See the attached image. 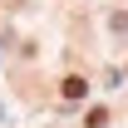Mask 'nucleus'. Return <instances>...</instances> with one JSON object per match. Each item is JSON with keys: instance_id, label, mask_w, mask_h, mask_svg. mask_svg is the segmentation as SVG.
I'll list each match as a JSON object with an SVG mask.
<instances>
[{"instance_id": "f03ea898", "label": "nucleus", "mask_w": 128, "mask_h": 128, "mask_svg": "<svg viewBox=\"0 0 128 128\" xmlns=\"http://www.w3.org/2000/svg\"><path fill=\"white\" fill-rule=\"evenodd\" d=\"M84 123H89V128H104V123H108V108H94L89 118H84Z\"/></svg>"}, {"instance_id": "f257e3e1", "label": "nucleus", "mask_w": 128, "mask_h": 128, "mask_svg": "<svg viewBox=\"0 0 128 128\" xmlns=\"http://www.w3.org/2000/svg\"><path fill=\"white\" fill-rule=\"evenodd\" d=\"M89 94V84L79 79V74H69V79H64V98H84Z\"/></svg>"}]
</instances>
